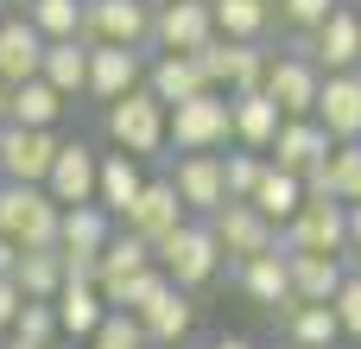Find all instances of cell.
Masks as SVG:
<instances>
[{
    "label": "cell",
    "mask_w": 361,
    "mask_h": 349,
    "mask_svg": "<svg viewBox=\"0 0 361 349\" xmlns=\"http://www.w3.org/2000/svg\"><path fill=\"white\" fill-rule=\"evenodd\" d=\"M336 318H343V337H361V273H349L343 286H336Z\"/></svg>",
    "instance_id": "41"
},
{
    "label": "cell",
    "mask_w": 361,
    "mask_h": 349,
    "mask_svg": "<svg viewBox=\"0 0 361 349\" xmlns=\"http://www.w3.org/2000/svg\"><path fill=\"white\" fill-rule=\"evenodd\" d=\"M25 19L44 38H82V0H25Z\"/></svg>",
    "instance_id": "35"
},
{
    "label": "cell",
    "mask_w": 361,
    "mask_h": 349,
    "mask_svg": "<svg viewBox=\"0 0 361 349\" xmlns=\"http://www.w3.org/2000/svg\"><path fill=\"white\" fill-rule=\"evenodd\" d=\"M349 254H361V203H349Z\"/></svg>",
    "instance_id": "43"
},
{
    "label": "cell",
    "mask_w": 361,
    "mask_h": 349,
    "mask_svg": "<svg viewBox=\"0 0 361 349\" xmlns=\"http://www.w3.org/2000/svg\"><path fill=\"white\" fill-rule=\"evenodd\" d=\"M209 6H216L222 38H267V25H273V0H209Z\"/></svg>",
    "instance_id": "34"
},
{
    "label": "cell",
    "mask_w": 361,
    "mask_h": 349,
    "mask_svg": "<svg viewBox=\"0 0 361 349\" xmlns=\"http://www.w3.org/2000/svg\"><path fill=\"white\" fill-rule=\"evenodd\" d=\"M267 95H273L286 114H317V95H324V70H317V57H305V51L273 57V64H267Z\"/></svg>",
    "instance_id": "12"
},
{
    "label": "cell",
    "mask_w": 361,
    "mask_h": 349,
    "mask_svg": "<svg viewBox=\"0 0 361 349\" xmlns=\"http://www.w3.org/2000/svg\"><path fill=\"white\" fill-rule=\"evenodd\" d=\"M57 134L51 127H19V121H6L0 127V172L13 178V184H44L51 178V165H57Z\"/></svg>",
    "instance_id": "8"
},
{
    "label": "cell",
    "mask_w": 361,
    "mask_h": 349,
    "mask_svg": "<svg viewBox=\"0 0 361 349\" xmlns=\"http://www.w3.org/2000/svg\"><path fill=\"white\" fill-rule=\"evenodd\" d=\"M102 318H108L102 286H95V280H63V292H57V324H63V337H70V343H89V337L102 331Z\"/></svg>",
    "instance_id": "23"
},
{
    "label": "cell",
    "mask_w": 361,
    "mask_h": 349,
    "mask_svg": "<svg viewBox=\"0 0 361 349\" xmlns=\"http://www.w3.org/2000/svg\"><path fill=\"white\" fill-rule=\"evenodd\" d=\"M292 349H298V343H292Z\"/></svg>",
    "instance_id": "50"
},
{
    "label": "cell",
    "mask_w": 361,
    "mask_h": 349,
    "mask_svg": "<svg viewBox=\"0 0 361 349\" xmlns=\"http://www.w3.org/2000/svg\"><path fill=\"white\" fill-rule=\"evenodd\" d=\"M63 223V203L44 184H13L0 178V235H13L19 248H51Z\"/></svg>",
    "instance_id": "2"
},
{
    "label": "cell",
    "mask_w": 361,
    "mask_h": 349,
    "mask_svg": "<svg viewBox=\"0 0 361 349\" xmlns=\"http://www.w3.org/2000/svg\"><path fill=\"white\" fill-rule=\"evenodd\" d=\"M146 89L165 102V108H178V102H190V95H203V89H216L209 76H203V64H197V51H165L152 70H146Z\"/></svg>",
    "instance_id": "18"
},
{
    "label": "cell",
    "mask_w": 361,
    "mask_h": 349,
    "mask_svg": "<svg viewBox=\"0 0 361 349\" xmlns=\"http://www.w3.org/2000/svg\"><path fill=\"white\" fill-rule=\"evenodd\" d=\"M197 64H203V76H209L216 89L241 95V89H267L273 51H260V38H222V32H216V38L197 51Z\"/></svg>",
    "instance_id": "5"
},
{
    "label": "cell",
    "mask_w": 361,
    "mask_h": 349,
    "mask_svg": "<svg viewBox=\"0 0 361 349\" xmlns=\"http://www.w3.org/2000/svg\"><path fill=\"white\" fill-rule=\"evenodd\" d=\"M140 324H146V337H152V343H184V337H190V305H184V286L152 292V299L140 305Z\"/></svg>",
    "instance_id": "28"
},
{
    "label": "cell",
    "mask_w": 361,
    "mask_h": 349,
    "mask_svg": "<svg viewBox=\"0 0 361 349\" xmlns=\"http://www.w3.org/2000/svg\"><path fill=\"white\" fill-rule=\"evenodd\" d=\"M254 203H260V210H267V216H273V223L286 229V223H292V216L305 210V178L267 159V172H260V184H254Z\"/></svg>",
    "instance_id": "27"
},
{
    "label": "cell",
    "mask_w": 361,
    "mask_h": 349,
    "mask_svg": "<svg viewBox=\"0 0 361 349\" xmlns=\"http://www.w3.org/2000/svg\"><path fill=\"white\" fill-rule=\"evenodd\" d=\"M159 267H165V273H171V286H184V292L209 286V280H216V267H222V242H216L209 216H203V223H178V229L159 242Z\"/></svg>",
    "instance_id": "4"
},
{
    "label": "cell",
    "mask_w": 361,
    "mask_h": 349,
    "mask_svg": "<svg viewBox=\"0 0 361 349\" xmlns=\"http://www.w3.org/2000/svg\"><path fill=\"white\" fill-rule=\"evenodd\" d=\"M140 191H146V178H140V159H133V153H102V191H95V197H102L114 216H127Z\"/></svg>",
    "instance_id": "32"
},
{
    "label": "cell",
    "mask_w": 361,
    "mask_h": 349,
    "mask_svg": "<svg viewBox=\"0 0 361 349\" xmlns=\"http://www.w3.org/2000/svg\"><path fill=\"white\" fill-rule=\"evenodd\" d=\"M0 178H6V172H0Z\"/></svg>",
    "instance_id": "48"
},
{
    "label": "cell",
    "mask_w": 361,
    "mask_h": 349,
    "mask_svg": "<svg viewBox=\"0 0 361 349\" xmlns=\"http://www.w3.org/2000/svg\"><path fill=\"white\" fill-rule=\"evenodd\" d=\"M0 349H38V343H19V337H13V343H0Z\"/></svg>",
    "instance_id": "46"
},
{
    "label": "cell",
    "mask_w": 361,
    "mask_h": 349,
    "mask_svg": "<svg viewBox=\"0 0 361 349\" xmlns=\"http://www.w3.org/2000/svg\"><path fill=\"white\" fill-rule=\"evenodd\" d=\"M6 108H13V83L0 76V127H6Z\"/></svg>",
    "instance_id": "44"
},
{
    "label": "cell",
    "mask_w": 361,
    "mask_h": 349,
    "mask_svg": "<svg viewBox=\"0 0 361 349\" xmlns=\"http://www.w3.org/2000/svg\"><path fill=\"white\" fill-rule=\"evenodd\" d=\"M108 140L121 153H133V159H152L159 146H171V108L140 83V89H127V95L108 102Z\"/></svg>",
    "instance_id": "1"
},
{
    "label": "cell",
    "mask_w": 361,
    "mask_h": 349,
    "mask_svg": "<svg viewBox=\"0 0 361 349\" xmlns=\"http://www.w3.org/2000/svg\"><path fill=\"white\" fill-rule=\"evenodd\" d=\"M114 210L95 197V203H63V223H57V248H108V235H114V223H108Z\"/></svg>",
    "instance_id": "26"
},
{
    "label": "cell",
    "mask_w": 361,
    "mask_h": 349,
    "mask_svg": "<svg viewBox=\"0 0 361 349\" xmlns=\"http://www.w3.org/2000/svg\"><path fill=\"white\" fill-rule=\"evenodd\" d=\"M13 337H19V343L51 349L57 337H63V324H57V299H25L19 318H13Z\"/></svg>",
    "instance_id": "36"
},
{
    "label": "cell",
    "mask_w": 361,
    "mask_h": 349,
    "mask_svg": "<svg viewBox=\"0 0 361 349\" xmlns=\"http://www.w3.org/2000/svg\"><path fill=\"white\" fill-rule=\"evenodd\" d=\"M330 153H336V134H330L317 114H286V127H279V140H273V165L311 172V165H324Z\"/></svg>",
    "instance_id": "14"
},
{
    "label": "cell",
    "mask_w": 361,
    "mask_h": 349,
    "mask_svg": "<svg viewBox=\"0 0 361 349\" xmlns=\"http://www.w3.org/2000/svg\"><path fill=\"white\" fill-rule=\"evenodd\" d=\"M286 261H292V299H336V286L349 280L343 254H286Z\"/></svg>",
    "instance_id": "31"
},
{
    "label": "cell",
    "mask_w": 361,
    "mask_h": 349,
    "mask_svg": "<svg viewBox=\"0 0 361 349\" xmlns=\"http://www.w3.org/2000/svg\"><path fill=\"white\" fill-rule=\"evenodd\" d=\"M209 349H254V343H247V337H216Z\"/></svg>",
    "instance_id": "45"
},
{
    "label": "cell",
    "mask_w": 361,
    "mask_h": 349,
    "mask_svg": "<svg viewBox=\"0 0 361 349\" xmlns=\"http://www.w3.org/2000/svg\"><path fill=\"white\" fill-rule=\"evenodd\" d=\"M146 83V64H140V45H89V95H102V102H114V95H127V89H140Z\"/></svg>",
    "instance_id": "16"
},
{
    "label": "cell",
    "mask_w": 361,
    "mask_h": 349,
    "mask_svg": "<svg viewBox=\"0 0 361 349\" xmlns=\"http://www.w3.org/2000/svg\"><path fill=\"white\" fill-rule=\"evenodd\" d=\"M279 318H286V337H292L298 349H330L336 337H343V318H336L330 299H292Z\"/></svg>",
    "instance_id": "24"
},
{
    "label": "cell",
    "mask_w": 361,
    "mask_h": 349,
    "mask_svg": "<svg viewBox=\"0 0 361 349\" xmlns=\"http://www.w3.org/2000/svg\"><path fill=\"white\" fill-rule=\"evenodd\" d=\"M121 223L159 248V242H165L178 223H190V210H184V197H178V184H171V178H146V191L133 197V210H127Z\"/></svg>",
    "instance_id": "13"
},
{
    "label": "cell",
    "mask_w": 361,
    "mask_h": 349,
    "mask_svg": "<svg viewBox=\"0 0 361 349\" xmlns=\"http://www.w3.org/2000/svg\"><path fill=\"white\" fill-rule=\"evenodd\" d=\"M228 140H235V95L228 89H203V95L171 108V146L178 153H216Z\"/></svg>",
    "instance_id": "3"
},
{
    "label": "cell",
    "mask_w": 361,
    "mask_h": 349,
    "mask_svg": "<svg viewBox=\"0 0 361 349\" xmlns=\"http://www.w3.org/2000/svg\"><path fill=\"white\" fill-rule=\"evenodd\" d=\"M13 280H19L25 299H57V292H63V254H57V242H51V248H19Z\"/></svg>",
    "instance_id": "30"
},
{
    "label": "cell",
    "mask_w": 361,
    "mask_h": 349,
    "mask_svg": "<svg viewBox=\"0 0 361 349\" xmlns=\"http://www.w3.org/2000/svg\"><path fill=\"white\" fill-rule=\"evenodd\" d=\"M330 13H336V0H279V19H286L292 32H317Z\"/></svg>",
    "instance_id": "40"
},
{
    "label": "cell",
    "mask_w": 361,
    "mask_h": 349,
    "mask_svg": "<svg viewBox=\"0 0 361 349\" xmlns=\"http://www.w3.org/2000/svg\"><path fill=\"white\" fill-rule=\"evenodd\" d=\"M152 261H159V248H152L146 235L121 229V235H108V248H102V273H95V280H127V273H146Z\"/></svg>",
    "instance_id": "33"
},
{
    "label": "cell",
    "mask_w": 361,
    "mask_h": 349,
    "mask_svg": "<svg viewBox=\"0 0 361 349\" xmlns=\"http://www.w3.org/2000/svg\"><path fill=\"white\" fill-rule=\"evenodd\" d=\"M241 292L254 305H267V312H286L292 305V261H286V248H267V254L241 261Z\"/></svg>",
    "instance_id": "19"
},
{
    "label": "cell",
    "mask_w": 361,
    "mask_h": 349,
    "mask_svg": "<svg viewBox=\"0 0 361 349\" xmlns=\"http://www.w3.org/2000/svg\"><path fill=\"white\" fill-rule=\"evenodd\" d=\"M286 254H349V203L330 197V203H305L286 229H279Z\"/></svg>",
    "instance_id": "7"
},
{
    "label": "cell",
    "mask_w": 361,
    "mask_h": 349,
    "mask_svg": "<svg viewBox=\"0 0 361 349\" xmlns=\"http://www.w3.org/2000/svg\"><path fill=\"white\" fill-rule=\"evenodd\" d=\"M171 184H178V197H184L190 216H216L228 203V159L222 153H184L178 172H171Z\"/></svg>",
    "instance_id": "10"
},
{
    "label": "cell",
    "mask_w": 361,
    "mask_h": 349,
    "mask_svg": "<svg viewBox=\"0 0 361 349\" xmlns=\"http://www.w3.org/2000/svg\"><path fill=\"white\" fill-rule=\"evenodd\" d=\"M38 76H51L63 95H82V89H89V38H51Z\"/></svg>",
    "instance_id": "29"
},
{
    "label": "cell",
    "mask_w": 361,
    "mask_h": 349,
    "mask_svg": "<svg viewBox=\"0 0 361 349\" xmlns=\"http://www.w3.org/2000/svg\"><path fill=\"white\" fill-rule=\"evenodd\" d=\"M19 305H25V292H19V280H13V273H0V331H13V318H19Z\"/></svg>",
    "instance_id": "42"
},
{
    "label": "cell",
    "mask_w": 361,
    "mask_h": 349,
    "mask_svg": "<svg viewBox=\"0 0 361 349\" xmlns=\"http://www.w3.org/2000/svg\"><path fill=\"white\" fill-rule=\"evenodd\" d=\"M82 38L89 45H146L152 38V0H82Z\"/></svg>",
    "instance_id": "9"
},
{
    "label": "cell",
    "mask_w": 361,
    "mask_h": 349,
    "mask_svg": "<svg viewBox=\"0 0 361 349\" xmlns=\"http://www.w3.org/2000/svg\"><path fill=\"white\" fill-rule=\"evenodd\" d=\"M44 191H51L57 203H95V191H102V153H89L82 140H63V146H57V165H51V178H44Z\"/></svg>",
    "instance_id": "15"
},
{
    "label": "cell",
    "mask_w": 361,
    "mask_h": 349,
    "mask_svg": "<svg viewBox=\"0 0 361 349\" xmlns=\"http://www.w3.org/2000/svg\"><path fill=\"white\" fill-rule=\"evenodd\" d=\"M311 57L324 70H361V19L349 6H336L317 32H311Z\"/></svg>",
    "instance_id": "21"
},
{
    "label": "cell",
    "mask_w": 361,
    "mask_h": 349,
    "mask_svg": "<svg viewBox=\"0 0 361 349\" xmlns=\"http://www.w3.org/2000/svg\"><path fill=\"white\" fill-rule=\"evenodd\" d=\"M146 343H152V337H146L140 312H108V318H102V331H95L82 349H146Z\"/></svg>",
    "instance_id": "37"
},
{
    "label": "cell",
    "mask_w": 361,
    "mask_h": 349,
    "mask_svg": "<svg viewBox=\"0 0 361 349\" xmlns=\"http://www.w3.org/2000/svg\"><path fill=\"white\" fill-rule=\"evenodd\" d=\"M260 172H267V153H228V197H254V184H260Z\"/></svg>",
    "instance_id": "39"
},
{
    "label": "cell",
    "mask_w": 361,
    "mask_h": 349,
    "mask_svg": "<svg viewBox=\"0 0 361 349\" xmlns=\"http://www.w3.org/2000/svg\"><path fill=\"white\" fill-rule=\"evenodd\" d=\"M209 229H216L222 254H235V261H254V254H267V248H286V242H279V223H273L254 197H228V203L209 216Z\"/></svg>",
    "instance_id": "6"
},
{
    "label": "cell",
    "mask_w": 361,
    "mask_h": 349,
    "mask_svg": "<svg viewBox=\"0 0 361 349\" xmlns=\"http://www.w3.org/2000/svg\"><path fill=\"white\" fill-rule=\"evenodd\" d=\"M51 349H57V343H51Z\"/></svg>",
    "instance_id": "49"
},
{
    "label": "cell",
    "mask_w": 361,
    "mask_h": 349,
    "mask_svg": "<svg viewBox=\"0 0 361 349\" xmlns=\"http://www.w3.org/2000/svg\"><path fill=\"white\" fill-rule=\"evenodd\" d=\"M330 178H336V197H343V203H361V140H336Z\"/></svg>",
    "instance_id": "38"
},
{
    "label": "cell",
    "mask_w": 361,
    "mask_h": 349,
    "mask_svg": "<svg viewBox=\"0 0 361 349\" xmlns=\"http://www.w3.org/2000/svg\"><path fill=\"white\" fill-rule=\"evenodd\" d=\"M317 121L336 140H361V70H330L317 95Z\"/></svg>",
    "instance_id": "17"
},
{
    "label": "cell",
    "mask_w": 361,
    "mask_h": 349,
    "mask_svg": "<svg viewBox=\"0 0 361 349\" xmlns=\"http://www.w3.org/2000/svg\"><path fill=\"white\" fill-rule=\"evenodd\" d=\"M44 32L19 13V19H0V76L6 83H25V76H38L44 70Z\"/></svg>",
    "instance_id": "20"
},
{
    "label": "cell",
    "mask_w": 361,
    "mask_h": 349,
    "mask_svg": "<svg viewBox=\"0 0 361 349\" xmlns=\"http://www.w3.org/2000/svg\"><path fill=\"white\" fill-rule=\"evenodd\" d=\"M152 6H165V0H152Z\"/></svg>",
    "instance_id": "47"
},
{
    "label": "cell",
    "mask_w": 361,
    "mask_h": 349,
    "mask_svg": "<svg viewBox=\"0 0 361 349\" xmlns=\"http://www.w3.org/2000/svg\"><path fill=\"white\" fill-rule=\"evenodd\" d=\"M57 114H63V89H57L51 76H25V83H13V108H6V121H19V127H57Z\"/></svg>",
    "instance_id": "25"
},
{
    "label": "cell",
    "mask_w": 361,
    "mask_h": 349,
    "mask_svg": "<svg viewBox=\"0 0 361 349\" xmlns=\"http://www.w3.org/2000/svg\"><path fill=\"white\" fill-rule=\"evenodd\" d=\"M279 127H286V108H279L267 89H241V95H235V140H241V146L273 153Z\"/></svg>",
    "instance_id": "22"
},
{
    "label": "cell",
    "mask_w": 361,
    "mask_h": 349,
    "mask_svg": "<svg viewBox=\"0 0 361 349\" xmlns=\"http://www.w3.org/2000/svg\"><path fill=\"white\" fill-rule=\"evenodd\" d=\"M216 38V6L209 0H165L152 6V45L159 51H203Z\"/></svg>",
    "instance_id": "11"
}]
</instances>
